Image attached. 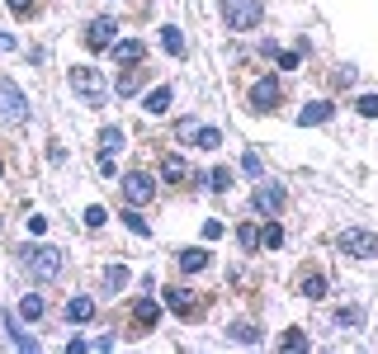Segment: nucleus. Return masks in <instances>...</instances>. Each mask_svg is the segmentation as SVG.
Instances as JSON below:
<instances>
[{"label":"nucleus","mask_w":378,"mask_h":354,"mask_svg":"<svg viewBox=\"0 0 378 354\" xmlns=\"http://www.w3.org/2000/svg\"><path fill=\"white\" fill-rule=\"evenodd\" d=\"M66 81H71V90L81 95L90 109H100V104L109 100V85H105V76H100L95 66H71V76H66Z\"/></svg>","instance_id":"1"},{"label":"nucleus","mask_w":378,"mask_h":354,"mask_svg":"<svg viewBox=\"0 0 378 354\" xmlns=\"http://www.w3.org/2000/svg\"><path fill=\"white\" fill-rule=\"evenodd\" d=\"M222 19H227V28L246 33L265 19V0H222Z\"/></svg>","instance_id":"2"},{"label":"nucleus","mask_w":378,"mask_h":354,"mask_svg":"<svg viewBox=\"0 0 378 354\" xmlns=\"http://www.w3.org/2000/svg\"><path fill=\"white\" fill-rule=\"evenodd\" d=\"M24 255H28V270L38 274L43 283H48V279H57V274H62V265H66V255H62L57 245H33V250H24Z\"/></svg>","instance_id":"3"},{"label":"nucleus","mask_w":378,"mask_h":354,"mask_svg":"<svg viewBox=\"0 0 378 354\" xmlns=\"http://www.w3.org/2000/svg\"><path fill=\"white\" fill-rule=\"evenodd\" d=\"M341 255H350V260H374L378 255V232H359V227L341 232Z\"/></svg>","instance_id":"4"},{"label":"nucleus","mask_w":378,"mask_h":354,"mask_svg":"<svg viewBox=\"0 0 378 354\" xmlns=\"http://www.w3.org/2000/svg\"><path fill=\"white\" fill-rule=\"evenodd\" d=\"M152 194H156V185H152V175H142V170H133V175H123V198H128L133 208H142V203H152Z\"/></svg>","instance_id":"5"},{"label":"nucleus","mask_w":378,"mask_h":354,"mask_svg":"<svg viewBox=\"0 0 378 354\" xmlns=\"http://www.w3.org/2000/svg\"><path fill=\"white\" fill-rule=\"evenodd\" d=\"M0 104H5V113H10V123H28V104H24V95H19V85L5 81V76H0Z\"/></svg>","instance_id":"6"},{"label":"nucleus","mask_w":378,"mask_h":354,"mask_svg":"<svg viewBox=\"0 0 378 354\" xmlns=\"http://www.w3.org/2000/svg\"><path fill=\"white\" fill-rule=\"evenodd\" d=\"M114 38H118V24H114V19H95V24L85 28V48H95V53L114 48Z\"/></svg>","instance_id":"7"},{"label":"nucleus","mask_w":378,"mask_h":354,"mask_svg":"<svg viewBox=\"0 0 378 354\" xmlns=\"http://www.w3.org/2000/svg\"><path fill=\"white\" fill-rule=\"evenodd\" d=\"M279 208H284V189H279V185H270V180H260V185H255V213L274 218Z\"/></svg>","instance_id":"8"},{"label":"nucleus","mask_w":378,"mask_h":354,"mask_svg":"<svg viewBox=\"0 0 378 354\" xmlns=\"http://www.w3.org/2000/svg\"><path fill=\"white\" fill-rule=\"evenodd\" d=\"M274 100H279V81H260L251 90V109H274Z\"/></svg>","instance_id":"9"},{"label":"nucleus","mask_w":378,"mask_h":354,"mask_svg":"<svg viewBox=\"0 0 378 354\" xmlns=\"http://www.w3.org/2000/svg\"><path fill=\"white\" fill-rule=\"evenodd\" d=\"M142 53H147V48H142L137 38H114V62H128V66H133V62H142Z\"/></svg>","instance_id":"10"},{"label":"nucleus","mask_w":378,"mask_h":354,"mask_svg":"<svg viewBox=\"0 0 378 354\" xmlns=\"http://www.w3.org/2000/svg\"><path fill=\"white\" fill-rule=\"evenodd\" d=\"M90 317H95V298L76 293V298L66 302V322H90Z\"/></svg>","instance_id":"11"},{"label":"nucleus","mask_w":378,"mask_h":354,"mask_svg":"<svg viewBox=\"0 0 378 354\" xmlns=\"http://www.w3.org/2000/svg\"><path fill=\"white\" fill-rule=\"evenodd\" d=\"M142 109H147V113H165V109H170V85H156V90H147Z\"/></svg>","instance_id":"12"},{"label":"nucleus","mask_w":378,"mask_h":354,"mask_svg":"<svg viewBox=\"0 0 378 354\" xmlns=\"http://www.w3.org/2000/svg\"><path fill=\"white\" fill-rule=\"evenodd\" d=\"M326 118H331V104H326V100H317V104H307V109L298 113L303 128H317V123H326Z\"/></svg>","instance_id":"13"},{"label":"nucleus","mask_w":378,"mask_h":354,"mask_svg":"<svg viewBox=\"0 0 378 354\" xmlns=\"http://www.w3.org/2000/svg\"><path fill=\"white\" fill-rule=\"evenodd\" d=\"M180 270H185V274L208 270V250H199V245H194V250H180Z\"/></svg>","instance_id":"14"},{"label":"nucleus","mask_w":378,"mask_h":354,"mask_svg":"<svg viewBox=\"0 0 378 354\" xmlns=\"http://www.w3.org/2000/svg\"><path fill=\"white\" fill-rule=\"evenodd\" d=\"M165 307H170L175 317H189V312H194V302H189L185 288H165Z\"/></svg>","instance_id":"15"},{"label":"nucleus","mask_w":378,"mask_h":354,"mask_svg":"<svg viewBox=\"0 0 378 354\" xmlns=\"http://www.w3.org/2000/svg\"><path fill=\"white\" fill-rule=\"evenodd\" d=\"M5 326H10V340H15L19 350H38V340H33V335L19 326V317H5Z\"/></svg>","instance_id":"16"},{"label":"nucleus","mask_w":378,"mask_h":354,"mask_svg":"<svg viewBox=\"0 0 378 354\" xmlns=\"http://www.w3.org/2000/svg\"><path fill=\"white\" fill-rule=\"evenodd\" d=\"M161 48H165L170 57H185V38H180V28H175V24L161 28Z\"/></svg>","instance_id":"17"},{"label":"nucleus","mask_w":378,"mask_h":354,"mask_svg":"<svg viewBox=\"0 0 378 354\" xmlns=\"http://www.w3.org/2000/svg\"><path fill=\"white\" fill-rule=\"evenodd\" d=\"M161 322V307H156V298H142L137 302V326H156Z\"/></svg>","instance_id":"18"},{"label":"nucleus","mask_w":378,"mask_h":354,"mask_svg":"<svg viewBox=\"0 0 378 354\" xmlns=\"http://www.w3.org/2000/svg\"><path fill=\"white\" fill-rule=\"evenodd\" d=\"M303 298H312V302L326 298V274H307L303 279Z\"/></svg>","instance_id":"19"},{"label":"nucleus","mask_w":378,"mask_h":354,"mask_svg":"<svg viewBox=\"0 0 378 354\" xmlns=\"http://www.w3.org/2000/svg\"><path fill=\"white\" fill-rule=\"evenodd\" d=\"M19 317H24V322H38V317H43V293H28V298L19 302Z\"/></svg>","instance_id":"20"},{"label":"nucleus","mask_w":378,"mask_h":354,"mask_svg":"<svg viewBox=\"0 0 378 354\" xmlns=\"http://www.w3.org/2000/svg\"><path fill=\"white\" fill-rule=\"evenodd\" d=\"M100 147L118 156V151H123V128H105V133H100Z\"/></svg>","instance_id":"21"},{"label":"nucleus","mask_w":378,"mask_h":354,"mask_svg":"<svg viewBox=\"0 0 378 354\" xmlns=\"http://www.w3.org/2000/svg\"><path fill=\"white\" fill-rule=\"evenodd\" d=\"M232 340H237V345H255V340H260V330L251 326V322H237V326H232Z\"/></svg>","instance_id":"22"},{"label":"nucleus","mask_w":378,"mask_h":354,"mask_svg":"<svg viewBox=\"0 0 378 354\" xmlns=\"http://www.w3.org/2000/svg\"><path fill=\"white\" fill-rule=\"evenodd\" d=\"M194 137H199L204 151H217V147H222V133H217V128H194Z\"/></svg>","instance_id":"23"},{"label":"nucleus","mask_w":378,"mask_h":354,"mask_svg":"<svg viewBox=\"0 0 378 354\" xmlns=\"http://www.w3.org/2000/svg\"><path fill=\"white\" fill-rule=\"evenodd\" d=\"M123 283H128V270H123V265H114V270H105V288H109V293H118Z\"/></svg>","instance_id":"24"},{"label":"nucleus","mask_w":378,"mask_h":354,"mask_svg":"<svg viewBox=\"0 0 378 354\" xmlns=\"http://www.w3.org/2000/svg\"><path fill=\"white\" fill-rule=\"evenodd\" d=\"M161 175H165V180H185V161H180V156H165Z\"/></svg>","instance_id":"25"},{"label":"nucleus","mask_w":378,"mask_h":354,"mask_svg":"<svg viewBox=\"0 0 378 354\" xmlns=\"http://www.w3.org/2000/svg\"><path fill=\"white\" fill-rule=\"evenodd\" d=\"M118 218L128 222V232H137V236H147L152 227H147V218H137V208H128V213H118Z\"/></svg>","instance_id":"26"},{"label":"nucleus","mask_w":378,"mask_h":354,"mask_svg":"<svg viewBox=\"0 0 378 354\" xmlns=\"http://www.w3.org/2000/svg\"><path fill=\"white\" fill-rule=\"evenodd\" d=\"M208 185H213L217 194H222V189H232V170H227V165H217L213 175H208Z\"/></svg>","instance_id":"27"},{"label":"nucleus","mask_w":378,"mask_h":354,"mask_svg":"<svg viewBox=\"0 0 378 354\" xmlns=\"http://www.w3.org/2000/svg\"><path fill=\"white\" fill-rule=\"evenodd\" d=\"M242 170H246V175H255V180L265 175V165H260V156H255V151H246V156H242Z\"/></svg>","instance_id":"28"},{"label":"nucleus","mask_w":378,"mask_h":354,"mask_svg":"<svg viewBox=\"0 0 378 354\" xmlns=\"http://www.w3.org/2000/svg\"><path fill=\"white\" fill-rule=\"evenodd\" d=\"M260 241H265V245H284V227H279V222H270V227L260 232Z\"/></svg>","instance_id":"29"},{"label":"nucleus","mask_w":378,"mask_h":354,"mask_svg":"<svg viewBox=\"0 0 378 354\" xmlns=\"http://www.w3.org/2000/svg\"><path fill=\"white\" fill-rule=\"evenodd\" d=\"M359 322H364V312H359V307H345V312L336 317V326H359Z\"/></svg>","instance_id":"30"},{"label":"nucleus","mask_w":378,"mask_h":354,"mask_svg":"<svg viewBox=\"0 0 378 354\" xmlns=\"http://www.w3.org/2000/svg\"><path fill=\"white\" fill-rule=\"evenodd\" d=\"M279 345H284V350H307V335H303V330H289Z\"/></svg>","instance_id":"31"},{"label":"nucleus","mask_w":378,"mask_h":354,"mask_svg":"<svg viewBox=\"0 0 378 354\" xmlns=\"http://www.w3.org/2000/svg\"><path fill=\"white\" fill-rule=\"evenodd\" d=\"M105 222H109V213L100 208V203H95V208H85V227H105Z\"/></svg>","instance_id":"32"},{"label":"nucleus","mask_w":378,"mask_h":354,"mask_svg":"<svg viewBox=\"0 0 378 354\" xmlns=\"http://www.w3.org/2000/svg\"><path fill=\"white\" fill-rule=\"evenodd\" d=\"M237 241H242L246 250H255V245H260V232H255V227H242V232H237Z\"/></svg>","instance_id":"33"},{"label":"nucleus","mask_w":378,"mask_h":354,"mask_svg":"<svg viewBox=\"0 0 378 354\" xmlns=\"http://www.w3.org/2000/svg\"><path fill=\"white\" fill-rule=\"evenodd\" d=\"M137 85H142V71H128V76H123V81H118V95H133Z\"/></svg>","instance_id":"34"},{"label":"nucleus","mask_w":378,"mask_h":354,"mask_svg":"<svg viewBox=\"0 0 378 354\" xmlns=\"http://www.w3.org/2000/svg\"><path fill=\"white\" fill-rule=\"evenodd\" d=\"M359 113H364V118H378V95H359Z\"/></svg>","instance_id":"35"},{"label":"nucleus","mask_w":378,"mask_h":354,"mask_svg":"<svg viewBox=\"0 0 378 354\" xmlns=\"http://www.w3.org/2000/svg\"><path fill=\"white\" fill-rule=\"evenodd\" d=\"M10 10H15L19 19H28V15H33V0H10Z\"/></svg>","instance_id":"36"},{"label":"nucleus","mask_w":378,"mask_h":354,"mask_svg":"<svg viewBox=\"0 0 378 354\" xmlns=\"http://www.w3.org/2000/svg\"><path fill=\"white\" fill-rule=\"evenodd\" d=\"M0 48H5V53H10V48H15V38H10V33H0Z\"/></svg>","instance_id":"37"},{"label":"nucleus","mask_w":378,"mask_h":354,"mask_svg":"<svg viewBox=\"0 0 378 354\" xmlns=\"http://www.w3.org/2000/svg\"><path fill=\"white\" fill-rule=\"evenodd\" d=\"M0 175H5V165H0Z\"/></svg>","instance_id":"38"}]
</instances>
